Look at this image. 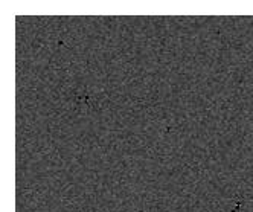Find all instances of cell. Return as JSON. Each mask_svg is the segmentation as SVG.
Masks as SVG:
<instances>
[{
  "instance_id": "obj_1",
  "label": "cell",
  "mask_w": 253,
  "mask_h": 212,
  "mask_svg": "<svg viewBox=\"0 0 253 212\" xmlns=\"http://www.w3.org/2000/svg\"><path fill=\"white\" fill-rule=\"evenodd\" d=\"M72 99L77 102V105H85V107H88V109H95L96 102H98V98L92 92H88L85 87L78 89L74 93V98H72Z\"/></svg>"
}]
</instances>
